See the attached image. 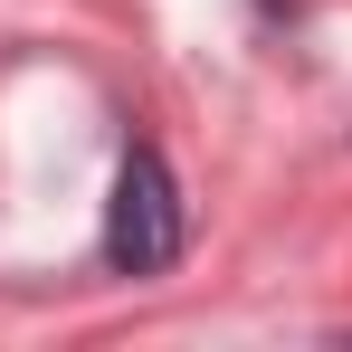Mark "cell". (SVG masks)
Returning a JSON list of instances; mask_svg holds the SVG:
<instances>
[{
    "label": "cell",
    "instance_id": "6da1fadb",
    "mask_svg": "<svg viewBox=\"0 0 352 352\" xmlns=\"http://www.w3.org/2000/svg\"><path fill=\"white\" fill-rule=\"evenodd\" d=\"M172 257H181V190H172V162L133 143L124 172H115V200H105V267L153 276V267H172Z\"/></svg>",
    "mask_w": 352,
    "mask_h": 352
}]
</instances>
